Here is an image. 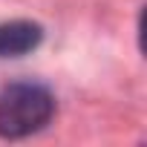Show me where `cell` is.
I'll list each match as a JSON object with an SVG mask.
<instances>
[{
  "label": "cell",
  "mask_w": 147,
  "mask_h": 147,
  "mask_svg": "<svg viewBox=\"0 0 147 147\" xmlns=\"http://www.w3.org/2000/svg\"><path fill=\"white\" fill-rule=\"evenodd\" d=\"M55 115V95L32 81L9 84L0 92V138H26Z\"/></svg>",
  "instance_id": "1"
},
{
  "label": "cell",
  "mask_w": 147,
  "mask_h": 147,
  "mask_svg": "<svg viewBox=\"0 0 147 147\" xmlns=\"http://www.w3.org/2000/svg\"><path fill=\"white\" fill-rule=\"evenodd\" d=\"M43 26L32 20H9L0 23V58H20L40 46Z\"/></svg>",
  "instance_id": "2"
}]
</instances>
